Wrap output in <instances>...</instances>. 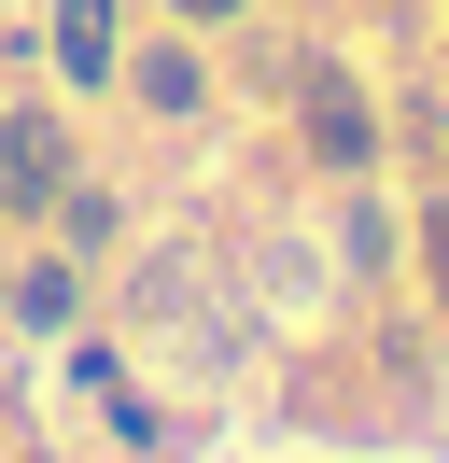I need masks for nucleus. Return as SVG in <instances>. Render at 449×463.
<instances>
[{
  "label": "nucleus",
  "mask_w": 449,
  "mask_h": 463,
  "mask_svg": "<svg viewBox=\"0 0 449 463\" xmlns=\"http://www.w3.org/2000/svg\"><path fill=\"white\" fill-rule=\"evenodd\" d=\"M435 253H449V239H435Z\"/></svg>",
  "instance_id": "20e7f679"
},
{
  "label": "nucleus",
  "mask_w": 449,
  "mask_h": 463,
  "mask_svg": "<svg viewBox=\"0 0 449 463\" xmlns=\"http://www.w3.org/2000/svg\"><path fill=\"white\" fill-rule=\"evenodd\" d=\"M140 99L155 113H196V57H140Z\"/></svg>",
  "instance_id": "f03ea898"
},
{
  "label": "nucleus",
  "mask_w": 449,
  "mask_h": 463,
  "mask_svg": "<svg viewBox=\"0 0 449 463\" xmlns=\"http://www.w3.org/2000/svg\"><path fill=\"white\" fill-rule=\"evenodd\" d=\"M56 183H71V141H56L43 113H14V127H0V197H14V211H43Z\"/></svg>",
  "instance_id": "f257e3e1"
},
{
  "label": "nucleus",
  "mask_w": 449,
  "mask_h": 463,
  "mask_svg": "<svg viewBox=\"0 0 449 463\" xmlns=\"http://www.w3.org/2000/svg\"><path fill=\"white\" fill-rule=\"evenodd\" d=\"M196 14H224V0H196Z\"/></svg>",
  "instance_id": "7ed1b4c3"
}]
</instances>
